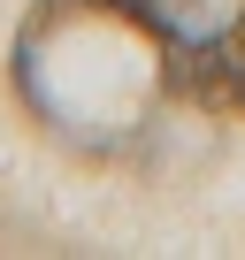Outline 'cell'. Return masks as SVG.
Listing matches in <instances>:
<instances>
[{
	"instance_id": "1",
	"label": "cell",
	"mask_w": 245,
	"mask_h": 260,
	"mask_svg": "<svg viewBox=\"0 0 245 260\" xmlns=\"http://www.w3.org/2000/svg\"><path fill=\"white\" fill-rule=\"evenodd\" d=\"M161 61V92L245 122V0H115Z\"/></svg>"
}]
</instances>
